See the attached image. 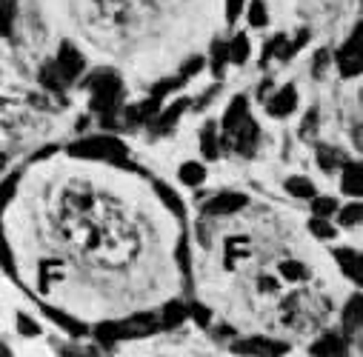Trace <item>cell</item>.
<instances>
[{"instance_id": "cell-1", "label": "cell", "mask_w": 363, "mask_h": 357, "mask_svg": "<svg viewBox=\"0 0 363 357\" xmlns=\"http://www.w3.org/2000/svg\"><path fill=\"white\" fill-rule=\"evenodd\" d=\"M86 89L92 92L89 106H92V112H101V115H112L123 101V83L109 69H101L95 74H89L86 77Z\"/></svg>"}, {"instance_id": "cell-2", "label": "cell", "mask_w": 363, "mask_h": 357, "mask_svg": "<svg viewBox=\"0 0 363 357\" xmlns=\"http://www.w3.org/2000/svg\"><path fill=\"white\" fill-rule=\"evenodd\" d=\"M72 157H83V160H112L121 163L126 157V146L118 137H83L77 143L69 146Z\"/></svg>"}, {"instance_id": "cell-3", "label": "cell", "mask_w": 363, "mask_h": 357, "mask_svg": "<svg viewBox=\"0 0 363 357\" xmlns=\"http://www.w3.org/2000/svg\"><path fill=\"white\" fill-rule=\"evenodd\" d=\"M360 40H363V26H357L352 32V38L340 46L337 52V69L343 77H357L360 69H363V49H360Z\"/></svg>"}, {"instance_id": "cell-4", "label": "cell", "mask_w": 363, "mask_h": 357, "mask_svg": "<svg viewBox=\"0 0 363 357\" xmlns=\"http://www.w3.org/2000/svg\"><path fill=\"white\" fill-rule=\"evenodd\" d=\"M257 140H260V129H257V123L246 115V118H243V123L229 135L226 146H235V152H238V154L252 157V154L257 152Z\"/></svg>"}, {"instance_id": "cell-5", "label": "cell", "mask_w": 363, "mask_h": 357, "mask_svg": "<svg viewBox=\"0 0 363 357\" xmlns=\"http://www.w3.org/2000/svg\"><path fill=\"white\" fill-rule=\"evenodd\" d=\"M160 329V317L157 314H135L129 320H118V332H121V340H135V337H149Z\"/></svg>"}, {"instance_id": "cell-6", "label": "cell", "mask_w": 363, "mask_h": 357, "mask_svg": "<svg viewBox=\"0 0 363 357\" xmlns=\"http://www.w3.org/2000/svg\"><path fill=\"white\" fill-rule=\"evenodd\" d=\"M55 63H57V69H60V74L66 77V83H74L80 74H83V55L72 46V43H63L60 46V52H57V57H55Z\"/></svg>"}, {"instance_id": "cell-7", "label": "cell", "mask_w": 363, "mask_h": 357, "mask_svg": "<svg viewBox=\"0 0 363 357\" xmlns=\"http://www.w3.org/2000/svg\"><path fill=\"white\" fill-rule=\"evenodd\" d=\"M235 354H286L289 346L281 340H266V337H249L232 346Z\"/></svg>"}, {"instance_id": "cell-8", "label": "cell", "mask_w": 363, "mask_h": 357, "mask_svg": "<svg viewBox=\"0 0 363 357\" xmlns=\"http://www.w3.org/2000/svg\"><path fill=\"white\" fill-rule=\"evenodd\" d=\"M246 203H249V198L246 195H240V192H223V195H218V198H212L209 203H206V215H212V217H220V215H235V212H240V209H246Z\"/></svg>"}, {"instance_id": "cell-9", "label": "cell", "mask_w": 363, "mask_h": 357, "mask_svg": "<svg viewBox=\"0 0 363 357\" xmlns=\"http://www.w3.org/2000/svg\"><path fill=\"white\" fill-rule=\"evenodd\" d=\"M295 106H298V89L295 86H284L281 92L272 95V101L266 103V109H269L272 118H286V115L295 112Z\"/></svg>"}, {"instance_id": "cell-10", "label": "cell", "mask_w": 363, "mask_h": 357, "mask_svg": "<svg viewBox=\"0 0 363 357\" xmlns=\"http://www.w3.org/2000/svg\"><path fill=\"white\" fill-rule=\"evenodd\" d=\"M186 101H177V103H172L166 112H157L152 120H149V129H152V135H166V132H172V126L177 123V118L186 112Z\"/></svg>"}, {"instance_id": "cell-11", "label": "cell", "mask_w": 363, "mask_h": 357, "mask_svg": "<svg viewBox=\"0 0 363 357\" xmlns=\"http://www.w3.org/2000/svg\"><path fill=\"white\" fill-rule=\"evenodd\" d=\"M246 115H249V103H246V98H235V101L229 103L226 115H223V146H226L229 135L243 123V118H246Z\"/></svg>"}, {"instance_id": "cell-12", "label": "cell", "mask_w": 363, "mask_h": 357, "mask_svg": "<svg viewBox=\"0 0 363 357\" xmlns=\"http://www.w3.org/2000/svg\"><path fill=\"white\" fill-rule=\"evenodd\" d=\"M160 98H152L149 95V101H143V103H138V106H129L126 109V123L129 126H138V123H149L157 112H160Z\"/></svg>"}, {"instance_id": "cell-13", "label": "cell", "mask_w": 363, "mask_h": 357, "mask_svg": "<svg viewBox=\"0 0 363 357\" xmlns=\"http://www.w3.org/2000/svg\"><path fill=\"white\" fill-rule=\"evenodd\" d=\"M186 317H189V309L184 303H180V300H169L163 306V312H160V329L172 332V329H177L180 323H184Z\"/></svg>"}, {"instance_id": "cell-14", "label": "cell", "mask_w": 363, "mask_h": 357, "mask_svg": "<svg viewBox=\"0 0 363 357\" xmlns=\"http://www.w3.org/2000/svg\"><path fill=\"white\" fill-rule=\"evenodd\" d=\"M343 192L352 198L363 195V166L360 163H343Z\"/></svg>"}, {"instance_id": "cell-15", "label": "cell", "mask_w": 363, "mask_h": 357, "mask_svg": "<svg viewBox=\"0 0 363 357\" xmlns=\"http://www.w3.org/2000/svg\"><path fill=\"white\" fill-rule=\"evenodd\" d=\"M335 260H337V266L346 272V278H352L354 283H360L363 278H360V254L354 251V249H337L335 251Z\"/></svg>"}, {"instance_id": "cell-16", "label": "cell", "mask_w": 363, "mask_h": 357, "mask_svg": "<svg viewBox=\"0 0 363 357\" xmlns=\"http://www.w3.org/2000/svg\"><path fill=\"white\" fill-rule=\"evenodd\" d=\"M360 323H363V298L354 295V298L346 303V309H343V332H346V334H354V332L360 329Z\"/></svg>"}, {"instance_id": "cell-17", "label": "cell", "mask_w": 363, "mask_h": 357, "mask_svg": "<svg viewBox=\"0 0 363 357\" xmlns=\"http://www.w3.org/2000/svg\"><path fill=\"white\" fill-rule=\"evenodd\" d=\"M312 354H329V357H335V354H343L346 351V337H340V334H323V337H318L315 340V346L309 348Z\"/></svg>"}, {"instance_id": "cell-18", "label": "cell", "mask_w": 363, "mask_h": 357, "mask_svg": "<svg viewBox=\"0 0 363 357\" xmlns=\"http://www.w3.org/2000/svg\"><path fill=\"white\" fill-rule=\"evenodd\" d=\"M38 80H40V83L49 89V92H63V89L69 86V83H66V77L60 74V69H57V63H55V60L40 66V74H38Z\"/></svg>"}, {"instance_id": "cell-19", "label": "cell", "mask_w": 363, "mask_h": 357, "mask_svg": "<svg viewBox=\"0 0 363 357\" xmlns=\"http://www.w3.org/2000/svg\"><path fill=\"white\" fill-rule=\"evenodd\" d=\"M43 314L52 317L60 329H66V332L74 334V337H83V334H86V326H80L74 317H69V314H63V312H57V309H52V306H43Z\"/></svg>"}, {"instance_id": "cell-20", "label": "cell", "mask_w": 363, "mask_h": 357, "mask_svg": "<svg viewBox=\"0 0 363 357\" xmlns=\"http://www.w3.org/2000/svg\"><path fill=\"white\" fill-rule=\"evenodd\" d=\"M18 15V0H0V38H9Z\"/></svg>"}, {"instance_id": "cell-21", "label": "cell", "mask_w": 363, "mask_h": 357, "mask_svg": "<svg viewBox=\"0 0 363 357\" xmlns=\"http://www.w3.org/2000/svg\"><path fill=\"white\" fill-rule=\"evenodd\" d=\"M318 163H320V169H323V171H335L337 166H343V163H346V154H343L340 149L320 146V149H318Z\"/></svg>"}, {"instance_id": "cell-22", "label": "cell", "mask_w": 363, "mask_h": 357, "mask_svg": "<svg viewBox=\"0 0 363 357\" xmlns=\"http://www.w3.org/2000/svg\"><path fill=\"white\" fill-rule=\"evenodd\" d=\"M180 181H184L186 186H201V183L206 181V169H203L201 163L189 160V163L180 166Z\"/></svg>"}, {"instance_id": "cell-23", "label": "cell", "mask_w": 363, "mask_h": 357, "mask_svg": "<svg viewBox=\"0 0 363 357\" xmlns=\"http://www.w3.org/2000/svg\"><path fill=\"white\" fill-rule=\"evenodd\" d=\"M155 192H157V198L166 203V209L172 212V215H177V217H184V200L177 198V192H172L166 183H155Z\"/></svg>"}, {"instance_id": "cell-24", "label": "cell", "mask_w": 363, "mask_h": 357, "mask_svg": "<svg viewBox=\"0 0 363 357\" xmlns=\"http://www.w3.org/2000/svg\"><path fill=\"white\" fill-rule=\"evenodd\" d=\"M201 149H203V154L209 160H215L220 154V137H218V132H215L212 123H206V129L201 132Z\"/></svg>"}, {"instance_id": "cell-25", "label": "cell", "mask_w": 363, "mask_h": 357, "mask_svg": "<svg viewBox=\"0 0 363 357\" xmlns=\"http://www.w3.org/2000/svg\"><path fill=\"white\" fill-rule=\"evenodd\" d=\"M249 60V38L246 35H238L232 43H229V63L240 66Z\"/></svg>"}, {"instance_id": "cell-26", "label": "cell", "mask_w": 363, "mask_h": 357, "mask_svg": "<svg viewBox=\"0 0 363 357\" xmlns=\"http://www.w3.org/2000/svg\"><path fill=\"white\" fill-rule=\"evenodd\" d=\"M95 340L101 343V346H106V348H112L115 343H121V332H118V323H101L98 329H95Z\"/></svg>"}, {"instance_id": "cell-27", "label": "cell", "mask_w": 363, "mask_h": 357, "mask_svg": "<svg viewBox=\"0 0 363 357\" xmlns=\"http://www.w3.org/2000/svg\"><path fill=\"white\" fill-rule=\"evenodd\" d=\"M286 192L292 198H315V186H312V181H306V177H289Z\"/></svg>"}, {"instance_id": "cell-28", "label": "cell", "mask_w": 363, "mask_h": 357, "mask_svg": "<svg viewBox=\"0 0 363 357\" xmlns=\"http://www.w3.org/2000/svg\"><path fill=\"white\" fill-rule=\"evenodd\" d=\"M226 63H229V46L220 43V40H215V46H212V72L220 77L223 69H226Z\"/></svg>"}, {"instance_id": "cell-29", "label": "cell", "mask_w": 363, "mask_h": 357, "mask_svg": "<svg viewBox=\"0 0 363 357\" xmlns=\"http://www.w3.org/2000/svg\"><path fill=\"white\" fill-rule=\"evenodd\" d=\"M281 275H284L286 280H306V278H309L306 266L298 263V260H284V263H281Z\"/></svg>"}, {"instance_id": "cell-30", "label": "cell", "mask_w": 363, "mask_h": 357, "mask_svg": "<svg viewBox=\"0 0 363 357\" xmlns=\"http://www.w3.org/2000/svg\"><path fill=\"white\" fill-rule=\"evenodd\" d=\"M337 217H340V226H357L363 220V206L360 203H349V206H343L337 212Z\"/></svg>"}, {"instance_id": "cell-31", "label": "cell", "mask_w": 363, "mask_h": 357, "mask_svg": "<svg viewBox=\"0 0 363 357\" xmlns=\"http://www.w3.org/2000/svg\"><path fill=\"white\" fill-rule=\"evenodd\" d=\"M18 181H21V174H9L4 183H0V212L6 209V203L15 198V189H18Z\"/></svg>"}, {"instance_id": "cell-32", "label": "cell", "mask_w": 363, "mask_h": 357, "mask_svg": "<svg viewBox=\"0 0 363 357\" xmlns=\"http://www.w3.org/2000/svg\"><path fill=\"white\" fill-rule=\"evenodd\" d=\"M246 251H249V243H246V240H240V237H235V240H229V243H226V266H229V269L235 266V260H238V257H243Z\"/></svg>"}, {"instance_id": "cell-33", "label": "cell", "mask_w": 363, "mask_h": 357, "mask_svg": "<svg viewBox=\"0 0 363 357\" xmlns=\"http://www.w3.org/2000/svg\"><path fill=\"white\" fill-rule=\"evenodd\" d=\"M246 15H249V26H255V29L266 26V6H263V0H252Z\"/></svg>"}, {"instance_id": "cell-34", "label": "cell", "mask_w": 363, "mask_h": 357, "mask_svg": "<svg viewBox=\"0 0 363 357\" xmlns=\"http://www.w3.org/2000/svg\"><path fill=\"white\" fill-rule=\"evenodd\" d=\"M335 209H337V203H335L332 198H312V212H315V217H329V215H335Z\"/></svg>"}, {"instance_id": "cell-35", "label": "cell", "mask_w": 363, "mask_h": 357, "mask_svg": "<svg viewBox=\"0 0 363 357\" xmlns=\"http://www.w3.org/2000/svg\"><path fill=\"white\" fill-rule=\"evenodd\" d=\"M315 135H318V109H309V115H306V120H303V126H301V137L312 143Z\"/></svg>"}, {"instance_id": "cell-36", "label": "cell", "mask_w": 363, "mask_h": 357, "mask_svg": "<svg viewBox=\"0 0 363 357\" xmlns=\"http://www.w3.org/2000/svg\"><path fill=\"white\" fill-rule=\"evenodd\" d=\"M309 232L315 234V237H320V240H329V237H335V229L323 220V217H312L309 220Z\"/></svg>"}, {"instance_id": "cell-37", "label": "cell", "mask_w": 363, "mask_h": 357, "mask_svg": "<svg viewBox=\"0 0 363 357\" xmlns=\"http://www.w3.org/2000/svg\"><path fill=\"white\" fill-rule=\"evenodd\" d=\"M0 266L9 272V275H15V260H12V249H9V243H6V237H4V232H0Z\"/></svg>"}, {"instance_id": "cell-38", "label": "cell", "mask_w": 363, "mask_h": 357, "mask_svg": "<svg viewBox=\"0 0 363 357\" xmlns=\"http://www.w3.org/2000/svg\"><path fill=\"white\" fill-rule=\"evenodd\" d=\"M180 86V77H172V80H160V83H155L152 86V98H166L169 92H172V89H177Z\"/></svg>"}, {"instance_id": "cell-39", "label": "cell", "mask_w": 363, "mask_h": 357, "mask_svg": "<svg viewBox=\"0 0 363 357\" xmlns=\"http://www.w3.org/2000/svg\"><path fill=\"white\" fill-rule=\"evenodd\" d=\"M18 332H21V334H26V337H38V334H40L38 323H35L32 317H26V314H21V317H18Z\"/></svg>"}, {"instance_id": "cell-40", "label": "cell", "mask_w": 363, "mask_h": 357, "mask_svg": "<svg viewBox=\"0 0 363 357\" xmlns=\"http://www.w3.org/2000/svg\"><path fill=\"white\" fill-rule=\"evenodd\" d=\"M201 69H203V57H192V60H189L184 69H180V83L189 80V77H195Z\"/></svg>"}, {"instance_id": "cell-41", "label": "cell", "mask_w": 363, "mask_h": 357, "mask_svg": "<svg viewBox=\"0 0 363 357\" xmlns=\"http://www.w3.org/2000/svg\"><path fill=\"white\" fill-rule=\"evenodd\" d=\"M189 314L195 317V323H198V326H209V320H212V312H209L206 306H201V303H195V306L189 309Z\"/></svg>"}, {"instance_id": "cell-42", "label": "cell", "mask_w": 363, "mask_h": 357, "mask_svg": "<svg viewBox=\"0 0 363 357\" xmlns=\"http://www.w3.org/2000/svg\"><path fill=\"white\" fill-rule=\"evenodd\" d=\"M240 9H243V0H226V18H229V23L238 21Z\"/></svg>"}, {"instance_id": "cell-43", "label": "cell", "mask_w": 363, "mask_h": 357, "mask_svg": "<svg viewBox=\"0 0 363 357\" xmlns=\"http://www.w3.org/2000/svg\"><path fill=\"white\" fill-rule=\"evenodd\" d=\"M326 60H329V55L320 49V52L315 55V74H323V69H326Z\"/></svg>"}, {"instance_id": "cell-44", "label": "cell", "mask_w": 363, "mask_h": 357, "mask_svg": "<svg viewBox=\"0 0 363 357\" xmlns=\"http://www.w3.org/2000/svg\"><path fill=\"white\" fill-rule=\"evenodd\" d=\"M4 163H6V154H4V152H0V169H4Z\"/></svg>"}]
</instances>
